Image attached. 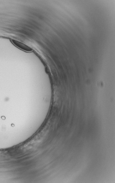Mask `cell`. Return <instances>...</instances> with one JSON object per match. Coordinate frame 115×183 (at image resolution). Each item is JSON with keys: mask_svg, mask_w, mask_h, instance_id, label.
I'll use <instances>...</instances> for the list:
<instances>
[{"mask_svg": "<svg viewBox=\"0 0 115 183\" xmlns=\"http://www.w3.org/2000/svg\"><path fill=\"white\" fill-rule=\"evenodd\" d=\"M11 41L14 45L22 50L27 51V52H30L32 50V49L26 45L25 44L22 43V42L15 39L11 40Z\"/></svg>", "mask_w": 115, "mask_h": 183, "instance_id": "6da1fadb", "label": "cell"}]
</instances>
